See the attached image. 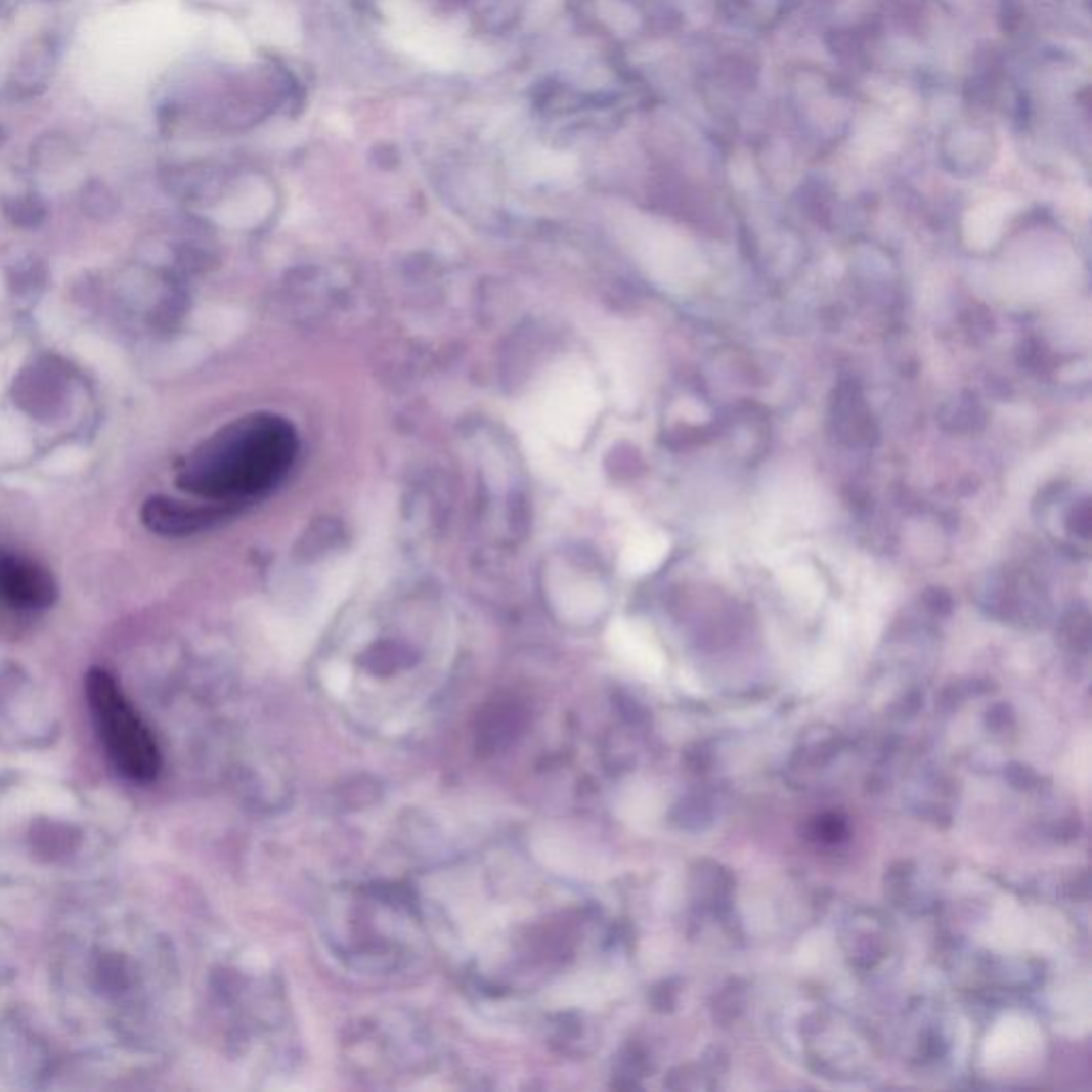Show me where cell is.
Listing matches in <instances>:
<instances>
[{"label": "cell", "mask_w": 1092, "mask_h": 1092, "mask_svg": "<svg viewBox=\"0 0 1092 1092\" xmlns=\"http://www.w3.org/2000/svg\"><path fill=\"white\" fill-rule=\"evenodd\" d=\"M88 704L116 769L133 781L147 783L161 771V751L131 702L105 670H92L86 681Z\"/></svg>", "instance_id": "obj_1"}, {"label": "cell", "mask_w": 1092, "mask_h": 1092, "mask_svg": "<svg viewBox=\"0 0 1092 1092\" xmlns=\"http://www.w3.org/2000/svg\"><path fill=\"white\" fill-rule=\"evenodd\" d=\"M0 596L19 608H43L54 602V580L43 568L19 557L0 560Z\"/></svg>", "instance_id": "obj_2"}, {"label": "cell", "mask_w": 1092, "mask_h": 1092, "mask_svg": "<svg viewBox=\"0 0 1092 1092\" xmlns=\"http://www.w3.org/2000/svg\"><path fill=\"white\" fill-rule=\"evenodd\" d=\"M832 423L836 434L847 444H871L877 438V427L867 410L865 397L856 380H843L836 385L832 399Z\"/></svg>", "instance_id": "obj_3"}, {"label": "cell", "mask_w": 1092, "mask_h": 1092, "mask_svg": "<svg viewBox=\"0 0 1092 1092\" xmlns=\"http://www.w3.org/2000/svg\"><path fill=\"white\" fill-rule=\"evenodd\" d=\"M143 523L157 533H186L199 525L208 523L212 513L206 508H192L169 497H151L141 511Z\"/></svg>", "instance_id": "obj_4"}, {"label": "cell", "mask_w": 1092, "mask_h": 1092, "mask_svg": "<svg viewBox=\"0 0 1092 1092\" xmlns=\"http://www.w3.org/2000/svg\"><path fill=\"white\" fill-rule=\"evenodd\" d=\"M942 425L948 431H958V434L977 431L984 425L981 405L975 397L964 395L962 399H956L946 405L942 412Z\"/></svg>", "instance_id": "obj_5"}, {"label": "cell", "mask_w": 1092, "mask_h": 1092, "mask_svg": "<svg viewBox=\"0 0 1092 1092\" xmlns=\"http://www.w3.org/2000/svg\"><path fill=\"white\" fill-rule=\"evenodd\" d=\"M1069 531L1084 540L1090 536V504L1086 499L1074 506L1069 515Z\"/></svg>", "instance_id": "obj_6"}, {"label": "cell", "mask_w": 1092, "mask_h": 1092, "mask_svg": "<svg viewBox=\"0 0 1092 1092\" xmlns=\"http://www.w3.org/2000/svg\"><path fill=\"white\" fill-rule=\"evenodd\" d=\"M1022 365H1027L1029 369H1041V365L1048 363V350L1044 348V344L1037 342V340H1029L1024 346H1022V359H1020Z\"/></svg>", "instance_id": "obj_7"}]
</instances>
